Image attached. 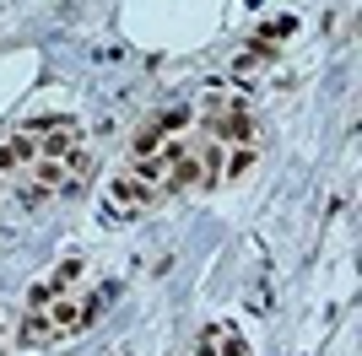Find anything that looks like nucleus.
Returning a JSON list of instances; mask_svg holds the SVG:
<instances>
[{"mask_svg": "<svg viewBox=\"0 0 362 356\" xmlns=\"http://www.w3.org/2000/svg\"><path fill=\"white\" fill-rule=\"evenodd\" d=\"M157 194H163L157 184H146V178H136V173H124V178H114V184H108V210L124 206V216H136V210H146Z\"/></svg>", "mask_w": 362, "mask_h": 356, "instance_id": "f257e3e1", "label": "nucleus"}, {"mask_svg": "<svg viewBox=\"0 0 362 356\" xmlns=\"http://www.w3.org/2000/svg\"><path fill=\"white\" fill-rule=\"evenodd\" d=\"M200 356H255V351H249V340H243L238 324L216 319V324L200 329Z\"/></svg>", "mask_w": 362, "mask_h": 356, "instance_id": "f03ea898", "label": "nucleus"}, {"mask_svg": "<svg viewBox=\"0 0 362 356\" xmlns=\"http://www.w3.org/2000/svg\"><path fill=\"white\" fill-rule=\"evenodd\" d=\"M65 184H71L65 162H49V157H38V167H33V184L22 189V200H28V206H44L49 194H60Z\"/></svg>", "mask_w": 362, "mask_h": 356, "instance_id": "7ed1b4c3", "label": "nucleus"}, {"mask_svg": "<svg viewBox=\"0 0 362 356\" xmlns=\"http://www.w3.org/2000/svg\"><path fill=\"white\" fill-rule=\"evenodd\" d=\"M49 335H54L49 313H44V308H28V319H22V329H16V345H22V351H33V345H44Z\"/></svg>", "mask_w": 362, "mask_h": 356, "instance_id": "20e7f679", "label": "nucleus"}, {"mask_svg": "<svg viewBox=\"0 0 362 356\" xmlns=\"http://www.w3.org/2000/svg\"><path fill=\"white\" fill-rule=\"evenodd\" d=\"M163 124H157V119H151V124H141L136 130V141H130V162H141V157H157V151H163Z\"/></svg>", "mask_w": 362, "mask_h": 356, "instance_id": "39448f33", "label": "nucleus"}, {"mask_svg": "<svg viewBox=\"0 0 362 356\" xmlns=\"http://www.w3.org/2000/svg\"><path fill=\"white\" fill-rule=\"evenodd\" d=\"M200 157H179V162L168 167V178H163V189H189V184H200Z\"/></svg>", "mask_w": 362, "mask_h": 356, "instance_id": "423d86ee", "label": "nucleus"}, {"mask_svg": "<svg viewBox=\"0 0 362 356\" xmlns=\"http://www.w3.org/2000/svg\"><path fill=\"white\" fill-rule=\"evenodd\" d=\"M76 275H81V259H60L54 281H49V286H54V297H65V292H71V281H76Z\"/></svg>", "mask_w": 362, "mask_h": 356, "instance_id": "0eeeda50", "label": "nucleus"}, {"mask_svg": "<svg viewBox=\"0 0 362 356\" xmlns=\"http://www.w3.org/2000/svg\"><path fill=\"white\" fill-rule=\"evenodd\" d=\"M6 146H11V157H16V162H33V157H38V141H33L28 130H22V135H11Z\"/></svg>", "mask_w": 362, "mask_h": 356, "instance_id": "6e6552de", "label": "nucleus"}, {"mask_svg": "<svg viewBox=\"0 0 362 356\" xmlns=\"http://www.w3.org/2000/svg\"><path fill=\"white\" fill-rule=\"evenodd\" d=\"M49 302H54V286H33L28 292V308H49Z\"/></svg>", "mask_w": 362, "mask_h": 356, "instance_id": "1a4fd4ad", "label": "nucleus"}, {"mask_svg": "<svg viewBox=\"0 0 362 356\" xmlns=\"http://www.w3.org/2000/svg\"><path fill=\"white\" fill-rule=\"evenodd\" d=\"M249 167H255V151H238V157H233V162H227V173L238 178V173H249Z\"/></svg>", "mask_w": 362, "mask_h": 356, "instance_id": "9d476101", "label": "nucleus"}, {"mask_svg": "<svg viewBox=\"0 0 362 356\" xmlns=\"http://www.w3.org/2000/svg\"><path fill=\"white\" fill-rule=\"evenodd\" d=\"M11 167H22V162L11 157V146H0V173H11Z\"/></svg>", "mask_w": 362, "mask_h": 356, "instance_id": "9b49d317", "label": "nucleus"}]
</instances>
